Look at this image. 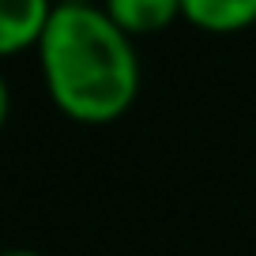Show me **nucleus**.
<instances>
[{
	"mask_svg": "<svg viewBox=\"0 0 256 256\" xmlns=\"http://www.w3.org/2000/svg\"><path fill=\"white\" fill-rule=\"evenodd\" d=\"M56 0H0V60L38 49Z\"/></svg>",
	"mask_w": 256,
	"mask_h": 256,
	"instance_id": "f03ea898",
	"label": "nucleus"
},
{
	"mask_svg": "<svg viewBox=\"0 0 256 256\" xmlns=\"http://www.w3.org/2000/svg\"><path fill=\"white\" fill-rule=\"evenodd\" d=\"M38 64L49 102L76 124H113L140 98L136 42L90 0H56Z\"/></svg>",
	"mask_w": 256,
	"mask_h": 256,
	"instance_id": "f257e3e1",
	"label": "nucleus"
},
{
	"mask_svg": "<svg viewBox=\"0 0 256 256\" xmlns=\"http://www.w3.org/2000/svg\"><path fill=\"white\" fill-rule=\"evenodd\" d=\"M181 19L204 34H238L256 26V0H181Z\"/></svg>",
	"mask_w": 256,
	"mask_h": 256,
	"instance_id": "20e7f679",
	"label": "nucleus"
},
{
	"mask_svg": "<svg viewBox=\"0 0 256 256\" xmlns=\"http://www.w3.org/2000/svg\"><path fill=\"white\" fill-rule=\"evenodd\" d=\"M102 8L132 42L162 34L181 19V0H102Z\"/></svg>",
	"mask_w": 256,
	"mask_h": 256,
	"instance_id": "7ed1b4c3",
	"label": "nucleus"
},
{
	"mask_svg": "<svg viewBox=\"0 0 256 256\" xmlns=\"http://www.w3.org/2000/svg\"><path fill=\"white\" fill-rule=\"evenodd\" d=\"M0 256H46V252H38V248H4Z\"/></svg>",
	"mask_w": 256,
	"mask_h": 256,
	"instance_id": "423d86ee",
	"label": "nucleus"
},
{
	"mask_svg": "<svg viewBox=\"0 0 256 256\" xmlns=\"http://www.w3.org/2000/svg\"><path fill=\"white\" fill-rule=\"evenodd\" d=\"M8 113H12V90L4 83V76H0V128L8 124Z\"/></svg>",
	"mask_w": 256,
	"mask_h": 256,
	"instance_id": "39448f33",
	"label": "nucleus"
}]
</instances>
